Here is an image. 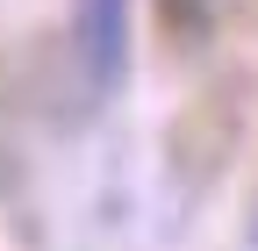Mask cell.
Masks as SVG:
<instances>
[{"label": "cell", "instance_id": "1", "mask_svg": "<svg viewBox=\"0 0 258 251\" xmlns=\"http://www.w3.org/2000/svg\"><path fill=\"white\" fill-rule=\"evenodd\" d=\"M122 22H129V0H79V57L93 86H108L122 72Z\"/></svg>", "mask_w": 258, "mask_h": 251}, {"label": "cell", "instance_id": "2", "mask_svg": "<svg viewBox=\"0 0 258 251\" xmlns=\"http://www.w3.org/2000/svg\"><path fill=\"white\" fill-rule=\"evenodd\" d=\"M158 8H165V22L179 29V36H201L208 15H215V0H158Z\"/></svg>", "mask_w": 258, "mask_h": 251}]
</instances>
